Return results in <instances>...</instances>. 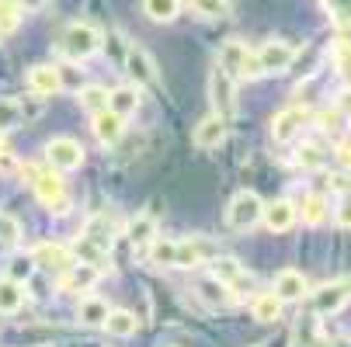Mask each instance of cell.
I'll return each instance as SVG.
<instances>
[{"label":"cell","mask_w":351,"mask_h":347,"mask_svg":"<svg viewBox=\"0 0 351 347\" xmlns=\"http://www.w3.org/2000/svg\"><path fill=\"white\" fill-rule=\"evenodd\" d=\"M101 42H105V35H101V28H97V25H90V21H73V25L63 31L60 49H63L66 60L84 63V60H90V56L101 53Z\"/></svg>","instance_id":"cell-1"},{"label":"cell","mask_w":351,"mask_h":347,"mask_svg":"<svg viewBox=\"0 0 351 347\" xmlns=\"http://www.w3.org/2000/svg\"><path fill=\"white\" fill-rule=\"evenodd\" d=\"M32 188H35V194H38V202L53 212V216H66L70 209H73V202H70V194H66V184H63V177L49 167V170H38L35 174V181H32Z\"/></svg>","instance_id":"cell-2"},{"label":"cell","mask_w":351,"mask_h":347,"mask_svg":"<svg viewBox=\"0 0 351 347\" xmlns=\"http://www.w3.org/2000/svg\"><path fill=\"white\" fill-rule=\"evenodd\" d=\"M261 212H265V202L254 191H237L226 205V226L237 233H247L261 222Z\"/></svg>","instance_id":"cell-3"},{"label":"cell","mask_w":351,"mask_h":347,"mask_svg":"<svg viewBox=\"0 0 351 347\" xmlns=\"http://www.w3.org/2000/svg\"><path fill=\"white\" fill-rule=\"evenodd\" d=\"M45 160L53 170H80L84 167V146L70 136H56V139H49L45 142Z\"/></svg>","instance_id":"cell-4"},{"label":"cell","mask_w":351,"mask_h":347,"mask_svg":"<svg viewBox=\"0 0 351 347\" xmlns=\"http://www.w3.org/2000/svg\"><path fill=\"white\" fill-rule=\"evenodd\" d=\"M209 101H213L216 115H223V118H230L237 112V83L219 63L209 73Z\"/></svg>","instance_id":"cell-5"},{"label":"cell","mask_w":351,"mask_h":347,"mask_svg":"<svg viewBox=\"0 0 351 347\" xmlns=\"http://www.w3.org/2000/svg\"><path fill=\"white\" fill-rule=\"evenodd\" d=\"M348 303H351V281H348V278L327 281V285H320V288L313 292V309H317V316H334V313H341Z\"/></svg>","instance_id":"cell-6"},{"label":"cell","mask_w":351,"mask_h":347,"mask_svg":"<svg viewBox=\"0 0 351 347\" xmlns=\"http://www.w3.org/2000/svg\"><path fill=\"white\" fill-rule=\"evenodd\" d=\"M258 63H261V73H289L295 63V49L289 42L271 38L258 49Z\"/></svg>","instance_id":"cell-7"},{"label":"cell","mask_w":351,"mask_h":347,"mask_svg":"<svg viewBox=\"0 0 351 347\" xmlns=\"http://www.w3.org/2000/svg\"><path fill=\"white\" fill-rule=\"evenodd\" d=\"M122 73L132 77L136 87H146L157 80V70H154V60L143 45H125V60H122Z\"/></svg>","instance_id":"cell-8"},{"label":"cell","mask_w":351,"mask_h":347,"mask_svg":"<svg viewBox=\"0 0 351 347\" xmlns=\"http://www.w3.org/2000/svg\"><path fill=\"white\" fill-rule=\"evenodd\" d=\"M306 122H310V112L299 108V105H292V108H285V112H278V115L271 118V139H275V142H289V139H295L299 132H303Z\"/></svg>","instance_id":"cell-9"},{"label":"cell","mask_w":351,"mask_h":347,"mask_svg":"<svg viewBox=\"0 0 351 347\" xmlns=\"http://www.w3.org/2000/svg\"><path fill=\"white\" fill-rule=\"evenodd\" d=\"M90 129H94V139L101 146H119V139L125 136V118L115 115L112 108H105V112L90 115Z\"/></svg>","instance_id":"cell-10"},{"label":"cell","mask_w":351,"mask_h":347,"mask_svg":"<svg viewBox=\"0 0 351 347\" xmlns=\"http://www.w3.org/2000/svg\"><path fill=\"white\" fill-rule=\"evenodd\" d=\"M97 278H101V268L94 264H73L63 271L60 278V292H70V295H80V292H90L97 285Z\"/></svg>","instance_id":"cell-11"},{"label":"cell","mask_w":351,"mask_h":347,"mask_svg":"<svg viewBox=\"0 0 351 347\" xmlns=\"http://www.w3.org/2000/svg\"><path fill=\"white\" fill-rule=\"evenodd\" d=\"M28 87H32V94H38V97H53V94H60V90H63L60 66H53V63H38V66H32V70H28Z\"/></svg>","instance_id":"cell-12"},{"label":"cell","mask_w":351,"mask_h":347,"mask_svg":"<svg viewBox=\"0 0 351 347\" xmlns=\"http://www.w3.org/2000/svg\"><path fill=\"white\" fill-rule=\"evenodd\" d=\"M32 261H35V268H53V271H66V268L77 264L73 250H66V246H60V243H42V246H35Z\"/></svg>","instance_id":"cell-13"},{"label":"cell","mask_w":351,"mask_h":347,"mask_svg":"<svg viewBox=\"0 0 351 347\" xmlns=\"http://www.w3.org/2000/svg\"><path fill=\"white\" fill-rule=\"evenodd\" d=\"M195 146L198 150H216V146H223L226 142V118L223 115H209V118H202L195 125Z\"/></svg>","instance_id":"cell-14"},{"label":"cell","mask_w":351,"mask_h":347,"mask_svg":"<svg viewBox=\"0 0 351 347\" xmlns=\"http://www.w3.org/2000/svg\"><path fill=\"white\" fill-rule=\"evenodd\" d=\"M295 219H299V209H295L292 202H285V198L265 205V212H261V222H265L271 233H289V229L295 226Z\"/></svg>","instance_id":"cell-15"},{"label":"cell","mask_w":351,"mask_h":347,"mask_svg":"<svg viewBox=\"0 0 351 347\" xmlns=\"http://www.w3.org/2000/svg\"><path fill=\"white\" fill-rule=\"evenodd\" d=\"M271 292L278 295L282 303H299V299H303V295L310 292V285H306V278L299 274V271L285 268V271H278V274H275V285H271Z\"/></svg>","instance_id":"cell-16"},{"label":"cell","mask_w":351,"mask_h":347,"mask_svg":"<svg viewBox=\"0 0 351 347\" xmlns=\"http://www.w3.org/2000/svg\"><path fill=\"white\" fill-rule=\"evenodd\" d=\"M139 101H143V87H136V83L115 87V90L108 94V108H112L115 115H122V118L136 115V112H139Z\"/></svg>","instance_id":"cell-17"},{"label":"cell","mask_w":351,"mask_h":347,"mask_svg":"<svg viewBox=\"0 0 351 347\" xmlns=\"http://www.w3.org/2000/svg\"><path fill=\"white\" fill-rule=\"evenodd\" d=\"M206 257H209V246L202 243V240H178V254H174V268H184V271H191V268H198V264H206Z\"/></svg>","instance_id":"cell-18"},{"label":"cell","mask_w":351,"mask_h":347,"mask_svg":"<svg viewBox=\"0 0 351 347\" xmlns=\"http://www.w3.org/2000/svg\"><path fill=\"white\" fill-rule=\"evenodd\" d=\"M125 236H129V243L136 246V250H146V246L157 240V219L149 216V212H139V216L129 222Z\"/></svg>","instance_id":"cell-19"},{"label":"cell","mask_w":351,"mask_h":347,"mask_svg":"<svg viewBox=\"0 0 351 347\" xmlns=\"http://www.w3.org/2000/svg\"><path fill=\"white\" fill-rule=\"evenodd\" d=\"M282 299L275 292H261V295H254V303H250V316H254L258 323H278L282 320Z\"/></svg>","instance_id":"cell-20"},{"label":"cell","mask_w":351,"mask_h":347,"mask_svg":"<svg viewBox=\"0 0 351 347\" xmlns=\"http://www.w3.org/2000/svg\"><path fill=\"white\" fill-rule=\"evenodd\" d=\"M25 306V285L14 278H0V316H14Z\"/></svg>","instance_id":"cell-21"},{"label":"cell","mask_w":351,"mask_h":347,"mask_svg":"<svg viewBox=\"0 0 351 347\" xmlns=\"http://www.w3.org/2000/svg\"><path fill=\"white\" fill-rule=\"evenodd\" d=\"M101 326H105L112 337H122V340L139 333V320H136V313H129V309H112L108 320H105Z\"/></svg>","instance_id":"cell-22"},{"label":"cell","mask_w":351,"mask_h":347,"mask_svg":"<svg viewBox=\"0 0 351 347\" xmlns=\"http://www.w3.org/2000/svg\"><path fill=\"white\" fill-rule=\"evenodd\" d=\"M108 313H112V306H108L105 299H97V295H90V299H84V303H80L77 320H80L84 326H101V323L108 320Z\"/></svg>","instance_id":"cell-23"},{"label":"cell","mask_w":351,"mask_h":347,"mask_svg":"<svg viewBox=\"0 0 351 347\" xmlns=\"http://www.w3.org/2000/svg\"><path fill=\"white\" fill-rule=\"evenodd\" d=\"M143 11L149 21H157V25H171L181 11V0H143Z\"/></svg>","instance_id":"cell-24"},{"label":"cell","mask_w":351,"mask_h":347,"mask_svg":"<svg viewBox=\"0 0 351 347\" xmlns=\"http://www.w3.org/2000/svg\"><path fill=\"white\" fill-rule=\"evenodd\" d=\"M327 216H330V202H327L324 194H306V198H303V222H306L310 229L324 226Z\"/></svg>","instance_id":"cell-25"},{"label":"cell","mask_w":351,"mask_h":347,"mask_svg":"<svg viewBox=\"0 0 351 347\" xmlns=\"http://www.w3.org/2000/svg\"><path fill=\"white\" fill-rule=\"evenodd\" d=\"M77 97H80V108H84L87 115H97V112L108 108V90L97 87V83H84V87L77 90Z\"/></svg>","instance_id":"cell-26"},{"label":"cell","mask_w":351,"mask_h":347,"mask_svg":"<svg viewBox=\"0 0 351 347\" xmlns=\"http://www.w3.org/2000/svg\"><path fill=\"white\" fill-rule=\"evenodd\" d=\"M243 56H247V42H240V38H230V42L219 49V66H223L230 77H237V73H240V63H243Z\"/></svg>","instance_id":"cell-27"},{"label":"cell","mask_w":351,"mask_h":347,"mask_svg":"<svg viewBox=\"0 0 351 347\" xmlns=\"http://www.w3.org/2000/svg\"><path fill=\"white\" fill-rule=\"evenodd\" d=\"M25 21V8L18 4V0H0V35H14Z\"/></svg>","instance_id":"cell-28"},{"label":"cell","mask_w":351,"mask_h":347,"mask_svg":"<svg viewBox=\"0 0 351 347\" xmlns=\"http://www.w3.org/2000/svg\"><path fill=\"white\" fill-rule=\"evenodd\" d=\"M195 292L202 295V303H206V306H226V303H230V292H226V285H223V281H216L213 274L198 281V285H195Z\"/></svg>","instance_id":"cell-29"},{"label":"cell","mask_w":351,"mask_h":347,"mask_svg":"<svg viewBox=\"0 0 351 347\" xmlns=\"http://www.w3.org/2000/svg\"><path fill=\"white\" fill-rule=\"evenodd\" d=\"M146 250H149V264H157V268H174L178 240H164V236H157L154 243L146 246Z\"/></svg>","instance_id":"cell-30"},{"label":"cell","mask_w":351,"mask_h":347,"mask_svg":"<svg viewBox=\"0 0 351 347\" xmlns=\"http://www.w3.org/2000/svg\"><path fill=\"white\" fill-rule=\"evenodd\" d=\"M84 236L94 243V246H101V250L108 254V246H112V226H108V216H94L84 229Z\"/></svg>","instance_id":"cell-31"},{"label":"cell","mask_w":351,"mask_h":347,"mask_svg":"<svg viewBox=\"0 0 351 347\" xmlns=\"http://www.w3.org/2000/svg\"><path fill=\"white\" fill-rule=\"evenodd\" d=\"M295 164L303 170H324L327 167V153L320 150L317 142H303V146H299V153H295Z\"/></svg>","instance_id":"cell-32"},{"label":"cell","mask_w":351,"mask_h":347,"mask_svg":"<svg viewBox=\"0 0 351 347\" xmlns=\"http://www.w3.org/2000/svg\"><path fill=\"white\" fill-rule=\"evenodd\" d=\"M188 4L198 18H209V21L230 18V0H188Z\"/></svg>","instance_id":"cell-33"},{"label":"cell","mask_w":351,"mask_h":347,"mask_svg":"<svg viewBox=\"0 0 351 347\" xmlns=\"http://www.w3.org/2000/svg\"><path fill=\"white\" fill-rule=\"evenodd\" d=\"M38 268H35V261H32V254H18L11 264H8V278H14V281H32V274H35Z\"/></svg>","instance_id":"cell-34"},{"label":"cell","mask_w":351,"mask_h":347,"mask_svg":"<svg viewBox=\"0 0 351 347\" xmlns=\"http://www.w3.org/2000/svg\"><path fill=\"white\" fill-rule=\"evenodd\" d=\"M73 257H80V264H94V268H101L105 250H101V246H94L87 236H80V243L73 246Z\"/></svg>","instance_id":"cell-35"},{"label":"cell","mask_w":351,"mask_h":347,"mask_svg":"<svg viewBox=\"0 0 351 347\" xmlns=\"http://www.w3.org/2000/svg\"><path fill=\"white\" fill-rule=\"evenodd\" d=\"M21 125V108L11 97H0V132H11Z\"/></svg>","instance_id":"cell-36"},{"label":"cell","mask_w":351,"mask_h":347,"mask_svg":"<svg viewBox=\"0 0 351 347\" xmlns=\"http://www.w3.org/2000/svg\"><path fill=\"white\" fill-rule=\"evenodd\" d=\"M240 271H243V268H240V261H237V257H216V261H213V278H216V281H223V285H230Z\"/></svg>","instance_id":"cell-37"},{"label":"cell","mask_w":351,"mask_h":347,"mask_svg":"<svg viewBox=\"0 0 351 347\" xmlns=\"http://www.w3.org/2000/svg\"><path fill=\"white\" fill-rule=\"evenodd\" d=\"M0 243L4 246H18L21 243V222L8 212H0Z\"/></svg>","instance_id":"cell-38"},{"label":"cell","mask_w":351,"mask_h":347,"mask_svg":"<svg viewBox=\"0 0 351 347\" xmlns=\"http://www.w3.org/2000/svg\"><path fill=\"white\" fill-rule=\"evenodd\" d=\"M334 66L344 80H351V42H337L334 49Z\"/></svg>","instance_id":"cell-39"},{"label":"cell","mask_w":351,"mask_h":347,"mask_svg":"<svg viewBox=\"0 0 351 347\" xmlns=\"http://www.w3.org/2000/svg\"><path fill=\"white\" fill-rule=\"evenodd\" d=\"M226 292L233 295V299H247V295L254 292V274H243V271H240V274L226 285Z\"/></svg>","instance_id":"cell-40"},{"label":"cell","mask_w":351,"mask_h":347,"mask_svg":"<svg viewBox=\"0 0 351 347\" xmlns=\"http://www.w3.org/2000/svg\"><path fill=\"white\" fill-rule=\"evenodd\" d=\"M324 4H327V11L334 14L337 28H348V25H351V0H324Z\"/></svg>","instance_id":"cell-41"},{"label":"cell","mask_w":351,"mask_h":347,"mask_svg":"<svg viewBox=\"0 0 351 347\" xmlns=\"http://www.w3.org/2000/svg\"><path fill=\"white\" fill-rule=\"evenodd\" d=\"M237 77H240V80H258V77H265V73H261V63H258V53H250V49H247V56H243Z\"/></svg>","instance_id":"cell-42"},{"label":"cell","mask_w":351,"mask_h":347,"mask_svg":"<svg viewBox=\"0 0 351 347\" xmlns=\"http://www.w3.org/2000/svg\"><path fill=\"white\" fill-rule=\"evenodd\" d=\"M21 170V164H18V157L8 150V146L4 142H0V174H4V177H11V174H18Z\"/></svg>","instance_id":"cell-43"},{"label":"cell","mask_w":351,"mask_h":347,"mask_svg":"<svg viewBox=\"0 0 351 347\" xmlns=\"http://www.w3.org/2000/svg\"><path fill=\"white\" fill-rule=\"evenodd\" d=\"M334 219H337V226H344V229H351V198H344V202L337 205V212H334Z\"/></svg>","instance_id":"cell-44"},{"label":"cell","mask_w":351,"mask_h":347,"mask_svg":"<svg viewBox=\"0 0 351 347\" xmlns=\"http://www.w3.org/2000/svg\"><path fill=\"white\" fill-rule=\"evenodd\" d=\"M337 122H341L337 112H320V125H324V129H337Z\"/></svg>","instance_id":"cell-45"},{"label":"cell","mask_w":351,"mask_h":347,"mask_svg":"<svg viewBox=\"0 0 351 347\" xmlns=\"http://www.w3.org/2000/svg\"><path fill=\"white\" fill-rule=\"evenodd\" d=\"M18 4H21L25 11H42V8L49 4V0H18Z\"/></svg>","instance_id":"cell-46"},{"label":"cell","mask_w":351,"mask_h":347,"mask_svg":"<svg viewBox=\"0 0 351 347\" xmlns=\"http://www.w3.org/2000/svg\"><path fill=\"white\" fill-rule=\"evenodd\" d=\"M313 347H334V344H327V340H313Z\"/></svg>","instance_id":"cell-47"}]
</instances>
